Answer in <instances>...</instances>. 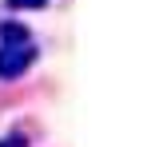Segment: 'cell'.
Returning <instances> with one entry per match:
<instances>
[{"instance_id":"3","label":"cell","mask_w":143,"mask_h":147,"mask_svg":"<svg viewBox=\"0 0 143 147\" xmlns=\"http://www.w3.org/2000/svg\"><path fill=\"white\" fill-rule=\"evenodd\" d=\"M12 12H28V8H48V0H8Z\"/></svg>"},{"instance_id":"2","label":"cell","mask_w":143,"mask_h":147,"mask_svg":"<svg viewBox=\"0 0 143 147\" xmlns=\"http://www.w3.org/2000/svg\"><path fill=\"white\" fill-rule=\"evenodd\" d=\"M16 44H32L28 28L16 24V20H4V24H0V48H16Z\"/></svg>"},{"instance_id":"1","label":"cell","mask_w":143,"mask_h":147,"mask_svg":"<svg viewBox=\"0 0 143 147\" xmlns=\"http://www.w3.org/2000/svg\"><path fill=\"white\" fill-rule=\"evenodd\" d=\"M36 48L32 44H16V48H0V80H16L20 72L32 68Z\"/></svg>"},{"instance_id":"4","label":"cell","mask_w":143,"mask_h":147,"mask_svg":"<svg viewBox=\"0 0 143 147\" xmlns=\"http://www.w3.org/2000/svg\"><path fill=\"white\" fill-rule=\"evenodd\" d=\"M0 147H28V139H24L20 131H8V135L0 139Z\"/></svg>"}]
</instances>
